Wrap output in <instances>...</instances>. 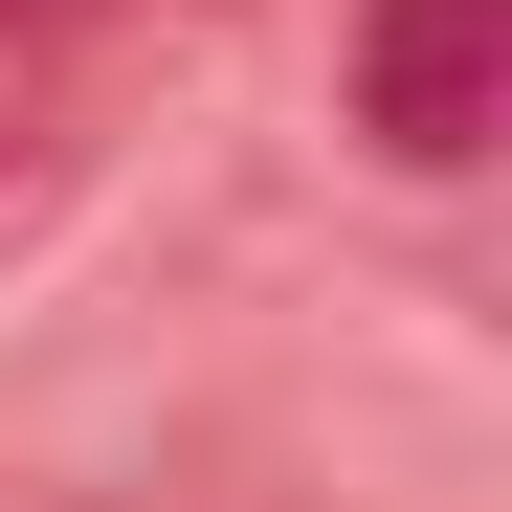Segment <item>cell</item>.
Returning a JSON list of instances; mask_svg holds the SVG:
<instances>
[{"mask_svg":"<svg viewBox=\"0 0 512 512\" xmlns=\"http://www.w3.org/2000/svg\"><path fill=\"white\" fill-rule=\"evenodd\" d=\"M334 90H357V156H401V179H468V156L512 134V0H357Z\"/></svg>","mask_w":512,"mask_h":512,"instance_id":"obj_1","label":"cell"},{"mask_svg":"<svg viewBox=\"0 0 512 512\" xmlns=\"http://www.w3.org/2000/svg\"><path fill=\"white\" fill-rule=\"evenodd\" d=\"M90 156H112V134H90V90L0 45V290H23L45 245H67V201H90Z\"/></svg>","mask_w":512,"mask_h":512,"instance_id":"obj_2","label":"cell"},{"mask_svg":"<svg viewBox=\"0 0 512 512\" xmlns=\"http://www.w3.org/2000/svg\"><path fill=\"white\" fill-rule=\"evenodd\" d=\"M23 23H67V0H0V45H23Z\"/></svg>","mask_w":512,"mask_h":512,"instance_id":"obj_3","label":"cell"}]
</instances>
